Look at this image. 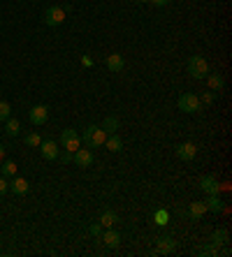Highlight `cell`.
I'll return each mask as SVG.
<instances>
[{"instance_id": "1", "label": "cell", "mask_w": 232, "mask_h": 257, "mask_svg": "<svg viewBox=\"0 0 232 257\" xmlns=\"http://www.w3.org/2000/svg\"><path fill=\"white\" fill-rule=\"evenodd\" d=\"M79 137H82V141H84L88 149H100V146H105L107 132L100 128V125H88Z\"/></svg>"}, {"instance_id": "2", "label": "cell", "mask_w": 232, "mask_h": 257, "mask_svg": "<svg viewBox=\"0 0 232 257\" xmlns=\"http://www.w3.org/2000/svg\"><path fill=\"white\" fill-rule=\"evenodd\" d=\"M188 75L193 76V79H204V76L209 75V63L204 60V56H190Z\"/></svg>"}, {"instance_id": "3", "label": "cell", "mask_w": 232, "mask_h": 257, "mask_svg": "<svg viewBox=\"0 0 232 257\" xmlns=\"http://www.w3.org/2000/svg\"><path fill=\"white\" fill-rule=\"evenodd\" d=\"M177 107H179L183 114H195V111H200L202 102L195 93H181L179 100H177Z\"/></svg>"}, {"instance_id": "4", "label": "cell", "mask_w": 232, "mask_h": 257, "mask_svg": "<svg viewBox=\"0 0 232 257\" xmlns=\"http://www.w3.org/2000/svg\"><path fill=\"white\" fill-rule=\"evenodd\" d=\"M65 16H67V12H65L63 7L51 5V7H47V12H44V23H47L49 28H58V26L65 21Z\"/></svg>"}, {"instance_id": "5", "label": "cell", "mask_w": 232, "mask_h": 257, "mask_svg": "<svg viewBox=\"0 0 232 257\" xmlns=\"http://www.w3.org/2000/svg\"><path fill=\"white\" fill-rule=\"evenodd\" d=\"M61 146H63L65 151H70V153H74V151L82 146V137H79V132L77 130H63L61 132Z\"/></svg>"}, {"instance_id": "6", "label": "cell", "mask_w": 232, "mask_h": 257, "mask_svg": "<svg viewBox=\"0 0 232 257\" xmlns=\"http://www.w3.org/2000/svg\"><path fill=\"white\" fill-rule=\"evenodd\" d=\"M28 118H31L33 125H44L49 121V107L47 105H35V107L28 111Z\"/></svg>"}, {"instance_id": "7", "label": "cell", "mask_w": 232, "mask_h": 257, "mask_svg": "<svg viewBox=\"0 0 232 257\" xmlns=\"http://www.w3.org/2000/svg\"><path fill=\"white\" fill-rule=\"evenodd\" d=\"M72 162L77 167H91V165H93V151L88 149V146H86V149L79 146V149L72 153Z\"/></svg>"}, {"instance_id": "8", "label": "cell", "mask_w": 232, "mask_h": 257, "mask_svg": "<svg viewBox=\"0 0 232 257\" xmlns=\"http://www.w3.org/2000/svg\"><path fill=\"white\" fill-rule=\"evenodd\" d=\"M37 149H40V153H42L44 160H58V153H61V149H58V144H56L53 139L42 141Z\"/></svg>"}, {"instance_id": "9", "label": "cell", "mask_w": 232, "mask_h": 257, "mask_svg": "<svg viewBox=\"0 0 232 257\" xmlns=\"http://www.w3.org/2000/svg\"><path fill=\"white\" fill-rule=\"evenodd\" d=\"M200 188L207 195H218V193H221V183H218L216 176H202V179H200Z\"/></svg>"}, {"instance_id": "10", "label": "cell", "mask_w": 232, "mask_h": 257, "mask_svg": "<svg viewBox=\"0 0 232 257\" xmlns=\"http://www.w3.org/2000/svg\"><path fill=\"white\" fill-rule=\"evenodd\" d=\"M177 155H179L181 160H193L198 155V146L193 141H183V144L177 146Z\"/></svg>"}, {"instance_id": "11", "label": "cell", "mask_w": 232, "mask_h": 257, "mask_svg": "<svg viewBox=\"0 0 232 257\" xmlns=\"http://www.w3.org/2000/svg\"><path fill=\"white\" fill-rule=\"evenodd\" d=\"M100 236H102V241H105L107 248H118L121 246V232H116V229H112V227H107Z\"/></svg>"}, {"instance_id": "12", "label": "cell", "mask_w": 232, "mask_h": 257, "mask_svg": "<svg viewBox=\"0 0 232 257\" xmlns=\"http://www.w3.org/2000/svg\"><path fill=\"white\" fill-rule=\"evenodd\" d=\"M177 250V241H174V236L169 234H163L158 239V253H163V255H169V253H174Z\"/></svg>"}, {"instance_id": "13", "label": "cell", "mask_w": 232, "mask_h": 257, "mask_svg": "<svg viewBox=\"0 0 232 257\" xmlns=\"http://www.w3.org/2000/svg\"><path fill=\"white\" fill-rule=\"evenodd\" d=\"M126 67V58L121 54H109L107 56V70H112V72H121Z\"/></svg>"}, {"instance_id": "14", "label": "cell", "mask_w": 232, "mask_h": 257, "mask_svg": "<svg viewBox=\"0 0 232 257\" xmlns=\"http://www.w3.org/2000/svg\"><path fill=\"white\" fill-rule=\"evenodd\" d=\"M10 190L14 195H26L28 190H31V183L26 181V179H21V176H14L10 183Z\"/></svg>"}, {"instance_id": "15", "label": "cell", "mask_w": 232, "mask_h": 257, "mask_svg": "<svg viewBox=\"0 0 232 257\" xmlns=\"http://www.w3.org/2000/svg\"><path fill=\"white\" fill-rule=\"evenodd\" d=\"M204 213H207V206H204V202H193L188 206V218H190V220H200Z\"/></svg>"}, {"instance_id": "16", "label": "cell", "mask_w": 232, "mask_h": 257, "mask_svg": "<svg viewBox=\"0 0 232 257\" xmlns=\"http://www.w3.org/2000/svg\"><path fill=\"white\" fill-rule=\"evenodd\" d=\"M204 206H207V211H211V213H221L223 209H225L218 195H209V197H207V202H204Z\"/></svg>"}, {"instance_id": "17", "label": "cell", "mask_w": 232, "mask_h": 257, "mask_svg": "<svg viewBox=\"0 0 232 257\" xmlns=\"http://www.w3.org/2000/svg\"><path fill=\"white\" fill-rule=\"evenodd\" d=\"M100 128L105 130L107 135H114V132H118V130H121V121H118L116 116H107L105 121H102V125H100Z\"/></svg>"}, {"instance_id": "18", "label": "cell", "mask_w": 232, "mask_h": 257, "mask_svg": "<svg viewBox=\"0 0 232 257\" xmlns=\"http://www.w3.org/2000/svg\"><path fill=\"white\" fill-rule=\"evenodd\" d=\"M105 146H107V151H112V153H118V151L123 149V139H121L116 132H114V135H107Z\"/></svg>"}, {"instance_id": "19", "label": "cell", "mask_w": 232, "mask_h": 257, "mask_svg": "<svg viewBox=\"0 0 232 257\" xmlns=\"http://www.w3.org/2000/svg\"><path fill=\"white\" fill-rule=\"evenodd\" d=\"M204 79H207V84H209L211 91H216V93H221L223 86H225V79H223V75H218V72H216V75H207Z\"/></svg>"}, {"instance_id": "20", "label": "cell", "mask_w": 232, "mask_h": 257, "mask_svg": "<svg viewBox=\"0 0 232 257\" xmlns=\"http://www.w3.org/2000/svg\"><path fill=\"white\" fill-rule=\"evenodd\" d=\"M116 223H118V215L114 213V211H102V215H100V225H102V229H107V227H114Z\"/></svg>"}, {"instance_id": "21", "label": "cell", "mask_w": 232, "mask_h": 257, "mask_svg": "<svg viewBox=\"0 0 232 257\" xmlns=\"http://www.w3.org/2000/svg\"><path fill=\"white\" fill-rule=\"evenodd\" d=\"M153 223L158 227H165L169 223V213L165 209H158V211H153Z\"/></svg>"}, {"instance_id": "22", "label": "cell", "mask_w": 232, "mask_h": 257, "mask_svg": "<svg viewBox=\"0 0 232 257\" xmlns=\"http://www.w3.org/2000/svg\"><path fill=\"white\" fill-rule=\"evenodd\" d=\"M5 132L10 135V137H17L19 132H21V125H19V121L17 118H7V125H5Z\"/></svg>"}, {"instance_id": "23", "label": "cell", "mask_w": 232, "mask_h": 257, "mask_svg": "<svg viewBox=\"0 0 232 257\" xmlns=\"http://www.w3.org/2000/svg\"><path fill=\"white\" fill-rule=\"evenodd\" d=\"M23 141H26V146H31V149H37V146L42 144V137H40L37 132H31V135H26V137H23Z\"/></svg>"}, {"instance_id": "24", "label": "cell", "mask_w": 232, "mask_h": 257, "mask_svg": "<svg viewBox=\"0 0 232 257\" xmlns=\"http://www.w3.org/2000/svg\"><path fill=\"white\" fill-rule=\"evenodd\" d=\"M211 243H216L218 248H221V243H228V232L225 229H216L214 236H211Z\"/></svg>"}, {"instance_id": "25", "label": "cell", "mask_w": 232, "mask_h": 257, "mask_svg": "<svg viewBox=\"0 0 232 257\" xmlns=\"http://www.w3.org/2000/svg\"><path fill=\"white\" fill-rule=\"evenodd\" d=\"M0 169H2V176H17V169H19V167H17V162L7 160V162H2Z\"/></svg>"}, {"instance_id": "26", "label": "cell", "mask_w": 232, "mask_h": 257, "mask_svg": "<svg viewBox=\"0 0 232 257\" xmlns=\"http://www.w3.org/2000/svg\"><path fill=\"white\" fill-rule=\"evenodd\" d=\"M10 116H12V107H10V102L0 100V121H7Z\"/></svg>"}, {"instance_id": "27", "label": "cell", "mask_w": 232, "mask_h": 257, "mask_svg": "<svg viewBox=\"0 0 232 257\" xmlns=\"http://www.w3.org/2000/svg\"><path fill=\"white\" fill-rule=\"evenodd\" d=\"M200 255H218V246H216V243H209V246H204L200 250Z\"/></svg>"}, {"instance_id": "28", "label": "cell", "mask_w": 232, "mask_h": 257, "mask_svg": "<svg viewBox=\"0 0 232 257\" xmlns=\"http://www.w3.org/2000/svg\"><path fill=\"white\" fill-rule=\"evenodd\" d=\"M58 160L63 162V165H70V162H72V153H70V151H63V153H58Z\"/></svg>"}, {"instance_id": "29", "label": "cell", "mask_w": 232, "mask_h": 257, "mask_svg": "<svg viewBox=\"0 0 232 257\" xmlns=\"http://www.w3.org/2000/svg\"><path fill=\"white\" fill-rule=\"evenodd\" d=\"M88 232H91V236H100V234H102V225H100V223H95V225L88 227Z\"/></svg>"}, {"instance_id": "30", "label": "cell", "mask_w": 232, "mask_h": 257, "mask_svg": "<svg viewBox=\"0 0 232 257\" xmlns=\"http://www.w3.org/2000/svg\"><path fill=\"white\" fill-rule=\"evenodd\" d=\"M214 100H216V93H204V95H202V100H200V102H204V105H211Z\"/></svg>"}, {"instance_id": "31", "label": "cell", "mask_w": 232, "mask_h": 257, "mask_svg": "<svg viewBox=\"0 0 232 257\" xmlns=\"http://www.w3.org/2000/svg\"><path fill=\"white\" fill-rule=\"evenodd\" d=\"M7 190H10V183L5 181V179H0V197H2V195L7 193Z\"/></svg>"}, {"instance_id": "32", "label": "cell", "mask_w": 232, "mask_h": 257, "mask_svg": "<svg viewBox=\"0 0 232 257\" xmlns=\"http://www.w3.org/2000/svg\"><path fill=\"white\" fill-rule=\"evenodd\" d=\"M151 5H156V7H165V5H169L172 0H149Z\"/></svg>"}, {"instance_id": "33", "label": "cell", "mask_w": 232, "mask_h": 257, "mask_svg": "<svg viewBox=\"0 0 232 257\" xmlns=\"http://www.w3.org/2000/svg\"><path fill=\"white\" fill-rule=\"evenodd\" d=\"M82 65H84V67H91V65H93V58H91V56H84V58H82Z\"/></svg>"}, {"instance_id": "34", "label": "cell", "mask_w": 232, "mask_h": 257, "mask_svg": "<svg viewBox=\"0 0 232 257\" xmlns=\"http://www.w3.org/2000/svg\"><path fill=\"white\" fill-rule=\"evenodd\" d=\"M2 158H5V146L0 144V160H2Z\"/></svg>"}, {"instance_id": "35", "label": "cell", "mask_w": 232, "mask_h": 257, "mask_svg": "<svg viewBox=\"0 0 232 257\" xmlns=\"http://www.w3.org/2000/svg\"><path fill=\"white\" fill-rule=\"evenodd\" d=\"M137 2H149V0H137Z\"/></svg>"}]
</instances>
